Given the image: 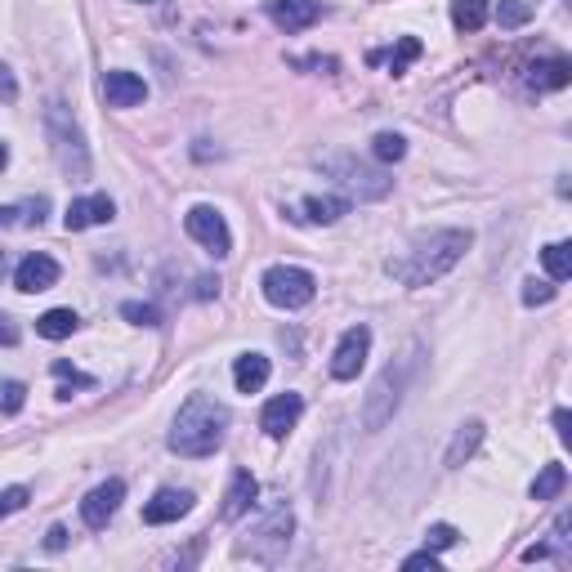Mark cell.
<instances>
[{
  "label": "cell",
  "mask_w": 572,
  "mask_h": 572,
  "mask_svg": "<svg viewBox=\"0 0 572 572\" xmlns=\"http://www.w3.org/2000/svg\"><path fill=\"white\" fill-rule=\"evenodd\" d=\"M465 251H470V233L465 228H443V233L421 237L412 251L389 260L385 269H389V278H398L403 286H429L443 278V273H452L465 260Z\"/></svg>",
  "instance_id": "1"
},
{
  "label": "cell",
  "mask_w": 572,
  "mask_h": 572,
  "mask_svg": "<svg viewBox=\"0 0 572 572\" xmlns=\"http://www.w3.org/2000/svg\"><path fill=\"white\" fill-rule=\"evenodd\" d=\"M224 429H228V407L215 403L211 394H193L175 416V429H170V452L175 456H211L219 443H224Z\"/></svg>",
  "instance_id": "2"
},
{
  "label": "cell",
  "mask_w": 572,
  "mask_h": 572,
  "mask_svg": "<svg viewBox=\"0 0 572 572\" xmlns=\"http://www.w3.org/2000/svg\"><path fill=\"white\" fill-rule=\"evenodd\" d=\"M291 532H295V519L286 505L269 510L242 541H237V559H255V564H278L291 546Z\"/></svg>",
  "instance_id": "3"
},
{
  "label": "cell",
  "mask_w": 572,
  "mask_h": 572,
  "mask_svg": "<svg viewBox=\"0 0 572 572\" xmlns=\"http://www.w3.org/2000/svg\"><path fill=\"white\" fill-rule=\"evenodd\" d=\"M322 170H327L349 197H358V202H376V197H385L389 188H394V179H389L385 170L362 166V161L349 157V152H331V157H322Z\"/></svg>",
  "instance_id": "4"
},
{
  "label": "cell",
  "mask_w": 572,
  "mask_h": 572,
  "mask_svg": "<svg viewBox=\"0 0 572 572\" xmlns=\"http://www.w3.org/2000/svg\"><path fill=\"white\" fill-rule=\"evenodd\" d=\"M403 385H407V362H389L380 371V380L371 385L367 403H362V429H385L394 421L398 403H403Z\"/></svg>",
  "instance_id": "5"
},
{
  "label": "cell",
  "mask_w": 572,
  "mask_h": 572,
  "mask_svg": "<svg viewBox=\"0 0 572 572\" xmlns=\"http://www.w3.org/2000/svg\"><path fill=\"white\" fill-rule=\"evenodd\" d=\"M264 300L278 304V309H304V304L318 295V282H313L309 269H295V264H273L260 278Z\"/></svg>",
  "instance_id": "6"
},
{
  "label": "cell",
  "mask_w": 572,
  "mask_h": 572,
  "mask_svg": "<svg viewBox=\"0 0 572 572\" xmlns=\"http://www.w3.org/2000/svg\"><path fill=\"white\" fill-rule=\"evenodd\" d=\"M45 126H50V135H54L59 166L68 170V175H76V179L90 175V152H85L81 130H76V121L68 117V112H63V103H50V112H45Z\"/></svg>",
  "instance_id": "7"
},
{
  "label": "cell",
  "mask_w": 572,
  "mask_h": 572,
  "mask_svg": "<svg viewBox=\"0 0 572 572\" xmlns=\"http://www.w3.org/2000/svg\"><path fill=\"white\" fill-rule=\"evenodd\" d=\"M184 228H188L193 242H202L206 251L215 255V260H224V255L233 251V233H228L224 215H219L215 206H193V211L184 215Z\"/></svg>",
  "instance_id": "8"
},
{
  "label": "cell",
  "mask_w": 572,
  "mask_h": 572,
  "mask_svg": "<svg viewBox=\"0 0 572 572\" xmlns=\"http://www.w3.org/2000/svg\"><path fill=\"white\" fill-rule=\"evenodd\" d=\"M367 349H371V327L367 322H358V327H349L345 336H340L336 354H331V376L336 380H354L362 367H367Z\"/></svg>",
  "instance_id": "9"
},
{
  "label": "cell",
  "mask_w": 572,
  "mask_h": 572,
  "mask_svg": "<svg viewBox=\"0 0 572 572\" xmlns=\"http://www.w3.org/2000/svg\"><path fill=\"white\" fill-rule=\"evenodd\" d=\"M121 497H126V483H121V479L99 483V488H94L90 497L81 501V519L90 523V528H108V519H112V514H117Z\"/></svg>",
  "instance_id": "10"
},
{
  "label": "cell",
  "mask_w": 572,
  "mask_h": 572,
  "mask_svg": "<svg viewBox=\"0 0 572 572\" xmlns=\"http://www.w3.org/2000/svg\"><path fill=\"white\" fill-rule=\"evenodd\" d=\"M300 412H304L300 394H278V398H269V407L260 412V429L269 438H286L295 429V421H300Z\"/></svg>",
  "instance_id": "11"
},
{
  "label": "cell",
  "mask_w": 572,
  "mask_h": 572,
  "mask_svg": "<svg viewBox=\"0 0 572 572\" xmlns=\"http://www.w3.org/2000/svg\"><path fill=\"white\" fill-rule=\"evenodd\" d=\"M269 18L282 27L286 36H291V32H304V27L318 23L322 5H318V0H269Z\"/></svg>",
  "instance_id": "12"
},
{
  "label": "cell",
  "mask_w": 572,
  "mask_h": 572,
  "mask_svg": "<svg viewBox=\"0 0 572 572\" xmlns=\"http://www.w3.org/2000/svg\"><path fill=\"white\" fill-rule=\"evenodd\" d=\"M54 282H59V264H54L50 255H41V251L27 255V260L18 264V273H14V286H18V291H27V295L50 291Z\"/></svg>",
  "instance_id": "13"
},
{
  "label": "cell",
  "mask_w": 572,
  "mask_h": 572,
  "mask_svg": "<svg viewBox=\"0 0 572 572\" xmlns=\"http://www.w3.org/2000/svg\"><path fill=\"white\" fill-rule=\"evenodd\" d=\"M103 99H108V108H139L148 99V85L135 72H108L103 76Z\"/></svg>",
  "instance_id": "14"
},
{
  "label": "cell",
  "mask_w": 572,
  "mask_h": 572,
  "mask_svg": "<svg viewBox=\"0 0 572 572\" xmlns=\"http://www.w3.org/2000/svg\"><path fill=\"white\" fill-rule=\"evenodd\" d=\"M117 215V206H112V197H76L68 206V215H63V224H68V233H81V228H94V224H108V219Z\"/></svg>",
  "instance_id": "15"
},
{
  "label": "cell",
  "mask_w": 572,
  "mask_h": 572,
  "mask_svg": "<svg viewBox=\"0 0 572 572\" xmlns=\"http://www.w3.org/2000/svg\"><path fill=\"white\" fill-rule=\"evenodd\" d=\"M188 510H193V492H184V488H161L157 497L143 505V523H175V519H184Z\"/></svg>",
  "instance_id": "16"
},
{
  "label": "cell",
  "mask_w": 572,
  "mask_h": 572,
  "mask_svg": "<svg viewBox=\"0 0 572 572\" xmlns=\"http://www.w3.org/2000/svg\"><path fill=\"white\" fill-rule=\"evenodd\" d=\"M255 497H260V483L251 479V470H237L233 483H228V492H224V510H219V514H224L228 523L242 519V514L255 505Z\"/></svg>",
  "instance_id": "17"
},
{
  "label": "cell",
  "mask_w": 572,
  "mask_h": 572,
  "mask_svg": "<svg viewBox=\"0 0 572 572\" xmlns=\"http://www.w3.org/2000/svg\"><path fill=\"white\" fill-rule=\"evenodd\" d=\"M233 385L237 394H260L264 385H269V358L264 354H242L233 367Z\"/></svg>",
  "instance_id": "18"
},
{
  "label": "cell",
  "mask_w": 572,
  "mask_h": 572,
  "mask_svg": "<svg viewBox=\"0 0 572 572\" xmlns=\"http://www.w3.org/2000/svg\"><path fill=\"white\" fill-rule=\"evenodd\" d=\"M479 443H483V421H465L461 429H456L452 447H447V465H452V470H461V465L479 452Z\"/></svg>",
  "instance_id": "19"
},
{
  "label": "cell",
  "mask_w": 572,
  "mask_h": 572,
  "mask_svg": "<svg viewBox=\"0 0 572 572\" xmlns=\"http://www.w3.org/2000/svg\"><path fill=\"white\" fill-rule=\"evenodd\" d=\"M568 76H572L568 59H546V63H532L528 85H532V90H564Z\"/></svg>",
  "instance_id": "20"
},
{
  "label": "cell",
  "mask_w": 572,
  "mask_h": 572,
  "mask_svg": "<svg viewBox=\"0 0 572 572\" xmlns=\"http://www.w3.org/2000/svg\"><path fill=\"white\" fill-rule=\"evenodd\" d=\"M564 488H568V470L559 461H550L546 470L532 479V501H555Z\"/></svg>",
  "instance_id": "21"
},
{
  "label": "cell",
  "mask_w": 572,
  "mask_h": 572,
  "mask_svg": "<svg viewBox=\"0 0 572 572\" xmlns=\"http://www.w3.org/2000/svg\"><path fill=\"white\" fill-rule=\"evenodd\" d=\"M345 211H349L345 197H309V202H304V215H295V219H309V224H336Z\"/></svg>",
  "instance_id": "22"
},
{
  "label": "cell",
  "mask_w": 572,
  "mask_h": 572,
  "mask_svg": "<svg viewBox=\"0 0 572 572\" xmlns=\"http://www.w3.org/2000/svg\"><path fill=\"white\" fill-rule=\"evenodd\" d=\"M76 327H81V322H76L72 309H50V313H41V318H36V331H41L45 340H68Z\"/></svg>",
  "instance_id": "23"
},
{
  "label": "cell",
  "mask_w": 572,
  "mask_h": 572,
  "mask_svg": "<svg viewBox=\"0 0 572 572\" xmlns=\"http://www.w3.org/2000/svg\"><path fill=\"white\" fill-rule=\"evenodd\" d=\"M452 23L456 32H479L488 23V0H452Z\"/></svg>",
  "instance_id": "24"
},
{
  "label": "cell",
  "mask_w": 572,
  "mask_h": 572,
  "mask_svg": "<svg viewBox=\"0 0 572 572\" xmlns=\"http://www.w3.org/2000/svg\"><path fill=\"white\" fill-rule=\"evenodd\" d=\"M541 264H546L550 282H568L572 278V246L568 242H550L546 251H541Z\"/></svg>",
  "instance_id": "25"
},
{
  "label": "cell",
  "mask_w": 572,
  "mask_h": 572,
  "mask_svg": "<svg viewBox=\"0 0 572 572\" xmlns=\"http://www.w3.org/2000/svg\"><path fill=\"white\" fill-rule=\"evenodd\" d=\"M380 59H385V63H389V72L398 76V72H407V63L421 59V41H416V36H403V41H398L389 54H371V63H380Z\"/></svg>",
  "instance_id": "26"
},
{
  "label": "cell",
  "mask_w": 572,
  "mask_h": 572,
  "mask_svg": "<svg viewBox=\"0 0 572 572\" xmlns=\"http://www.w3.org/2000/svg\"><path fill=\"white\" fill-rule=\"evenodd\" d=\"M371 152H376L380 161H403L407 143H403V135H394V130H380V135L371 139Z\"/></svg>",
  "instance_id": "27"
},
{
  "label": "cell",
  "mask_w": 572,
  "mask_h": 572,
  "mask_svg": "<svg viewBox=\"0 0 572 572\" xmlns=\"http://www.w3.org/2000/svg\"><path fill=\"white\" fill-rule=\"evenodd\" d=\"M532 18V5L528 0H501V9H497V23L501 27H523Z\"/></svg>",
  "instance_id": "28"
},
{
  "label": "cell",
  "mask_w": 572,
  "mask_h": 572,
  "mask_svg": "<svg viewBox=\"0 0 572 572\" xmlns=\"http://www.w3.org/2000/svg\"><path fill=\"white\" fill-rule=\"evenodd\" d=\"M23 403H27V385H18V380H5V385H0V412L14 416V412H23Z\"/></svg>",
  "instance_id": "29"
},
{
  "label": "cell",
  "mask_w": 572,
  "mask_h": 572,
  "mask_svg": "<svg viewBox=\"0 0 572 572\" xmlns=\"http://www.w3.org/2000/svg\"><path fill=\"white\" fill-rule=\"evenodd\" d=\"M456 537H461V532L452 528V523H434V528H425V550H447V546H456Z\"/></svg>",
  "instance_id": "30"
},
{
  "label": "cell",
  "mask_w": 572,
  "mask_h": 572,
  "mask_svg": "<svg viewBox=\"0 0 572 572\" xmlns=\"http://www.w3.org/2000/svg\"><path fill=\"white\" fill-rule=\"evenodd\" d=\"M121 318H130L135 327H157V322H161L152 304H121Z\"/></svg>",
  "instance_id": "31"
},
{
  "label": "cell",
  "mask_w": 572,
  "mask_h": 572,
  "mask_svg": "<svg viewBox=\"0 0 572 572\" xmlns=\"http://www.w3.org/2000/svg\"><path fill=\"white\" fill-rule=\"evenodd\" d=\"M27 497H32L27 488H5V492H0V519H9L14 510H23Z\"/></svg>",
  "instance_id": "32"
},
{
  "label": "cell",
  "mask_w": 572,
  "mask_h": 572,
  "mask_svg": "<svg viewBox=\"0 0 572 572\" xmlns=\"http://www.w3.org/2000/svg\"><path fill=\"white\" fill-rule=\"evenodd\" d=\"M555 300V286L550 282H528L523 286V304H550Z\"/></svg>",
  "instance_id": "33"
},
{
  "label": "cell",
  "mask_w": 572,
  "mask_h": 572,
  "mask_svg": "<svg viewBox=\"0 0 572 572\" xmlns=\"http://www.w3.org/2000/svg\"><path fill=\"white\" fill-rule=\"evenodd\" d=\"M54 376H59V380H72V385H81V389H90V385H94V380H90V376H81V371H76L72 362H54Z\"/></svg>",
  "instance_id": "34"
},
{
  "label": "cell",
  "mask_w": 572,
  "mask_h": 572,
  "mask_svg": "<svg viewBox=\"0 0 572 572\" xmlns=\"http://www.w3.org/2000/svg\"><path fill=\"white\" fill-rule=\"evenodd\" d=\"M0 99H5V103L18 99V81H14V72H9L5 63H0Z\"/></svg>",
  "instance_id": "35"
},
{
  "label": "cell",
  "mask_w": 572,
  "mask_h": 572,
  "mask_svg": "<svg viewBox=\"0 0 572 572\" xmlns=\"http://www.w3.org/2000/svg\"><path fill=\"white\" fill-rule=\"evenodd\" d=\"M403 568H429V572H438V559H434V550H421V555H407Z\"/></svg>",
  "instance_id": "36"
},
{
  "label": "cell",
  "mask_w": 572,
  "mask_h": 572,
  "mask_svg": "<svg viewBox=\"0 0 572 572\" xmlns=\"http://www.w3.org/2000/svg\"><path fill=\"white\" fill-rule=\"evenodd\" d=\"M537 559H550V541H537V546L523 550V564H537Z\"/></svg>",
  "instance_id": "37"
},
{
  "label": "cell",
  "mask_w": 572,
  "mask_h": 572,
  "mask_svg": "<svg viewBox=\"0 0 572 572\" xmlns=\"http://www.w3.org/2000/svg\"><path fill=\"white\" fill-rule=\"evenodd\" d=\"M568 425H572L568 407H559V412H555V434H559V438H564V443H568V438H572V429H568Z\"/></svg>",
  "instance_id": "38"
},
{
  "label": "cell",
  "mask_w": 572,
  "mask_h": 572,
  "mask_svg": "<svg viewBox=\"0 0 572 572\" xmlns=\"http://www.w3.org/2000/svg\"><path fill=\"white\" fill-rule=\"evenodd\" d=\"M45 546L63 550V546H68V528H50V532H45Z\"/></svg>",
  "instance_id": "39"
},
{
  "label": "cell",
  "mask_w": 572,
  "mask_h": 572,
  "mask_svg": "<svg viewBox=\"0 0 572 572\" xmlns=\"http://www.w3.org/2000/svg\"><path fill=\"white\" fill-rule=\"evenodd\" d=\"M0 345H18V327L9 318H0Z\"/></svg>",
  "instance_id": "40"
},
{
  "label": "cell",
  "mask_w": 572,
  "mask_h": 572,
  "mask_svg": "<svg viewBox=\"0 0 572 572\" xmlns=\"http://www.w3.org/2000/svg\"><path fill=\"white\" fill-rule=\"evenodd\" d=\"M215 291H219V278H202V282H197V295H202V300H211Z\"/></svg>",
  "instance_id": "41"
},
{
  "label": "cell",
  "mask_w": 572,
  "mask_h": 572,
  "mask_svg": "<svg viewBox=\"0 0 572 572\" xmlns=\"http://www.w3.org/2000/svg\"><path fill=\"white\" fill-rule=\"evenodd\" d=\"M5 224H14V211H9V206H0V228Z\"/></svg>",
  "instance_id": "42"
},
{
  "label": "cell",
  "mask_w": 572,
  "mask_h": 572,
  "mask_svg": "<svg viewBox=\"0 0 572 572\" xmlns=\"http://www.w3.org/2000/svg\"><path fill=\"white\" fill-rule=\"evenodd\" d=\"M5 161H9V148H5V143H0V170H5Z\"/></svg>",
  "instance_id": "43"
},
{
  "label": "cell",
  "mask_w": 572,
  "mask_h": 572,
  "mask_svg": "<svg viewBox=\"0 0 572 572\" xmlns=\"http://www.w3.org/2000/svg\"><path fill=\"white\" fill-rule=\"evenodd\" d=\"M0 273H5V251H0Z\"/></svg>",
  "instance_id": "44"
}]
</instances>
